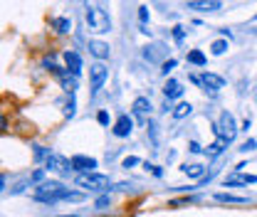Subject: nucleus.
Here are the masks:
<instances>
[{
	"label": "nucleus",
	"instance_id": "nucleus-1",
	"mask_svg": "<svg viewBox=\"0 0 257 217\" xmlns=\"http://www.w3.org/2000/svg\"><path fill=\"white\" fill-rule=\"evenodd\" d=\"M84 18H87V28L94 35H104L111 30V20L109 13L104 10L101 0H84Z\"/></svg>",
	"mask_w": 257,
	"mask_h": 217
},
{
	"label": "nucleus",
	"instance_id": "nucleus-2",
	"mask_svg": "<svg viewBox=\"0 0 257 217\" xmlns=\"http://www.w3.org/2000/svg\"><path fill=\"white\" fill-rule=\"evenodd\" d=\"M67 187L62 183H40L37 190H35V200H40V202H47V205H55V202H60L67 197Z\"/></svg>",
	"mask_w": 257,
	"mask_h": 217
},
{
	"label": "nucleus",
	"instance_id": "nucleus-3",
	"mask_svg": "<svg viewBox=\"0 0 257 217\" xmlns=\"http://www.w3.org/2000/svg\"><path fill=\"white\" fill-rule=\"evenodd\" d=\"M213 128H215V133H218V141H223V143H232L235 136H237V124H235L232 114H227V111L220 114V119L215 121Z\"/></svg>",
	"mask_w": 257,
	"mask_h": 217
},
{
	"label": "nucleus",
	"instance_id": "nucleus-4",
	"mask_svg": "<svg viewBox=\"0 0 257 217\" xmlns=\"http://www.w3.org/2000/svg\"><path fill=\"white\" fill-rule=\"evenodd\" d=\"M79 187H84V190H106L109 187V175H101V173H82V175H77V180H74Z\"/></svg>",
	"mask_w": 257,
	"mask_h": 217
},
{
	"label": "nucleus",
	"instance_id": "nucleus-5",
	"mask_svg": "<svg viewBox=\"0 0 257 217\" xmlns=\"http://www.w3.org/2000/svg\"><path fill=\"white\" fill-rule=\"evenodd\" d=\"M106 77H109V69H106L101 62H96L89 67V87H92V94H96L101 87H104Z\"/></svg>",
	"mask_w": 257,
	"mask_h": 217
},
{
	"label": "nucleus",
	"instance_id": "nucleus-6",
	"mask_svg": "<svg viewBox=\"0 0 257 217\" xmlns=\"http://www.w3.org/2000/svg\"><path fill=\"white\" fill-rule=\"evenodd\" d=\"M45 163H47V170L60 173V175H69V170H72V160H67V158L60 153H50Z\"/></svg>",
	"mask_w": 257,
	"mask_h": 217
},
{
	"label": "nucleus",
	"instance_id": "nucleus-7",
	"mask_svg": "<svg viewBox=\"0 0 257 217\" xmlns=\"http://www.w3.org/2000/svg\"><path fill=\"white\" fill-rule=\"evenodd\" d=\"M191 82L200 84V87H205V89H213V92H218V89H223L225 87V79L220 77V74H213V72H205L203 77H195V74H193Z\"/></svg>",
	"mask_w": 257,
	"mask_h": 217
},
{
	"label": "nucleus",
	"instance_id": "nucleus-8",
	"mask_svg": "<svg viewBox=\"0 0 257 217\" xmlns=\"http://www.w3.org/2000/svg\"><path fill=\"white\" fill-rule=\"evenodd\" d=\"M72 170L77 173H94L96 170V158H89V155H72Z\"/></svg>",
	"mask_w": 257,
	"mask_h": 217
},
{
	"label": "nucleus",
	"instance_id": "nucleus-9",
	"mask_svg": "<svg viewBox=\"0 0 257 217\" xmlns=\"http://www.w3.org/2000/svg\"><path fill=\"white\" fill-rule=\"evenodd\" d=\"M131 111H134V116H136L139 121H149V116H151V101H149L146 96H139V99H134Z\"/></svg>",
	"mask_w": 257,
	"mask_h": 217
},
{
	"label": "nucleus",
	"instance_id": "nucleus-10",
	"mask_svg": "<svg viewBox=\"0 0 257 217\" xmlns=\"http://www.w3.org/2000/svg\"><path fill=\"white\" fill-rule=\"evenodd\" d=\"M131 131H134V119H131L128 114H121V116L116 119L114 128H111V133H114L116 138H126Z\"/></svg>",
	"mask_w": 257,
	"mask_h": 217
},
{
	"label": "nucleus",
	"instance_id": "nucleus-11",
	"mask_svg": "<svg viewBox=\"0 0 257 217\" xmlns=\"http://www.w3.org/2000/svg\"><path fill=\"white\" fill-rule=\"evenodd\" d=\"M64 64H67V72H72L74 77L82 74V57H79L74 50H67V52H64Z\"/></svg>",
	"mask_w": 257,
	"mask_h": 217
},
{
	"label": "nucleus",
	"instance_id": "nucleus-12",
	"mask_svg": "<svg viewBox=\"0 0 257 217\" xmlns=\"http://www.w3.org/2000/svg\"><path fill=\"white\" fill-rule=\"evenodd\" d=\"M188 10H198V13H215L220 10V0H191Z\"/></svg>",
	"mask_w": 257,
	"mask_h": 217
},
{
	"label": "nucleus",
	"instance_id": "nucleus-13",
	"mask_svg": "<svg viewBox=\"0 0 257 217\" xmlns=\"http://www.w3.org/2000/svg\"><path fill=\"white\" fill-rule=\"evenodd\" d=\"M89 55L96 60H106L109 57V45L101 40H89Z\"/></svg>",
	"mask_w": 257,
	"mask_h": 217
},
{
	"label": "nucleus",
	"instance_id": "nucleus-14",
	"mask_svg": "<svg viewBox=\"0 0 257 217\" xmlns=\"http://www.w3.org/2000/svg\"><path fill=\"white\" fill-rule=\"evenodd\" d=\"M57 77H60V82H62V87H64V92L67 94H74L77 92V77L72 74V72H57Z\"/></svg>",
	"mask_w": 257,
	"mask_h": 217
},
{
	"label": "nucleus",
	"instance_id": "nucleus-15",
	"mask_svg": "<svg viewBox=\"0 0 257 217\" xmlns=\"http://www.w3.org/2000/svg\"><path fill=\"white\" fill-rule=\"evenodd\" d=\"M255 183H257V175H230V178H225V185H227V187L255 185Z\"/></svg>",
	"mask_w": 257,
	"mask_h": 217
},
{
	"label": "nucleus",
	"instance_id": "nucleus-16",
	"mask_svg": "<svg viewBox=\"0 0 257 217\" xmlns=\"http://www.w3.org/2000/svg\"><path fill=\"white\" fill-rule=\"evenodd\" d=\"M181 94H183L181 82H176V79H168V82L163 84V96H166V99H178Z\"/></svg>",
	"mask_w": 257,
	"mask_h": 217
},
{
	"label": "nucleus",
	"instance_id": "nucleus-17",
	"mask_svg": "<svg viewBox=\"0 0 257 217\" xmlns=\"http://www.w3.org/2000/svg\"><path fill=\"white\" fill-rule=\"evenodd\" d=\"M215 200H218V202H230V205H245V202H247V197L232 195V192H215Z\"/></svg>",
	"mask_w": 257,
	"mask_h": 217
},
{
	"label": "nucleus",
	"instance_id": "nucleus-18",
	"mask_svg": "<svg viewBox=\"0 0 257 217\" xmlns=\"http://www.w3.org/2000/svg\"><path fill=\"white\" fill-rule=\"evenodd\" d=\"M181 170H183V173H186V175H191V178H200V175H203V173H205V168H203V165H200V163H191V165H188V163H186V165H183V168H181Z\"/></svg>",
	"mask_w": 257,
	"mask_h": 217
},
{
	"label": "nucleus",
	"instance_id": "nucleus-19",
	"mask_svg": "<svg viewBox=\"0 0 257 217\" xmlns=\"http://www.w3.org/2000/svg\"><path fill=\"white\" fill-rule=\"evenodd\" d=\"M193 106L188 104V101H181L176 109H173V119H186V116H191Z\"/></svg>",
	"mask_w": 257,
	"mask_h": 217
},
{
	"label": "nucleus",
	"instance_id": "nucleus-20",
	"mask_svg": "<svg viewBox=\"0 0 257 217\" xmlns=\"http://www.w3.org/2000/svg\"><path fill=\"white\" fill-rule=\"evenodd\" d=\"M205 62H208V57H205L200 50H191V52H188V64H195V67H205Z\"/></svg>",
	"mask_w": 257,
	"mask_h": 217
},
{
	"label": "nucleus",
	"instance_id": "nucleus-21",
	"mask_svg": "<svg viewBox=\"0 0 257 217\" xmlns=\"http://www.w3.org/2000/svg\"><path fill=\"white\" fill-rule=\"evenodd\" d=\"M210 52H213L215 57L225 55V52H227V40H215V42L210 45Z\"/></svg>",
	"mask_w": 257,
	"mask_h": 217
},
{
	"label": "nucleus",
	"instance_id": "nucleus-22",
	"mask_svg": "<svg viewBox=\"0 0 257 217\" xmlns=\"http://www.w3.org/2000/svg\"><path fill=\"white\" fill-rule=\"evenodd\" d=\"M55 30L67 35V32L72 30V20H69V18H57V20H55Z\"/></svg>",
	"mask_w": 257,
	"mask_h": 217
},
{
	"label": "nucleus",
	"instance_id": "nucleus-23",
	"mask_svg": "<svg viewBox=\"0 0 257 217\" xmlns=\"http://www.w3.org/2000/svg\"><path fill=\"white\" fill-rule=\"evenodd\" d=\"M223 141H215V143H210L208 148H205V155H210V158H215V155H220L223 153Z\"/></svg>",
	"mask_w": 257,
	"mask_h": 217
},
{
	"label": "nucleus",
	"instance_id": "nucleus-24",
	"mask_svg": "<svg viewBox=\"0 0 257 217\" xmlns=\"http://www.w3.org/2000/svg\"><path fill=\"white\" fill-rule=\"evenodd\" d=\"M255 148H257V141H255V138H247V141L240 146V151H242V153H250V151H255Z\"/></svg>",
	"mask_w": 257,
	"mask_h": 217
},
{
	"label": "nucleus",
	"instance_id": "nucleus-25",
	"mask_svg": "<svg viewBox=\"0 0 257 217\" xmlns=\"http://www.w3.org/2000/svg\"><path fill=\"white\" fill-rule=\"evenodd\" d=\"M74 106H77V104H74V96L69 94V101H67V109H64V116H67V119L74 116Z\"/></svg>",
	"mask_w": 257,
	"mask_h": 217
},
{
	"label": "nucleus",
	"instance_id": "nucleus-26",
	"mask_svg": "<svg viewBox=\"0 0 257 217\" xmlns=\"http://www.w3.org/2000/svg\"><path fill=\"white\" fill-rule=\"evenodd\" d=\"M139 23H141V25H146V23H149V8H146V5H141V8H139Z\"/></svg>",
	"mask_w": 257,
	"mask_h": 217
},
{
	"label": "nucleus",
	"instance_id": "nucleus-27",
	"mask_svg": "<svg viewBox=\"0 0 257 217\" xmlns=\"http://www.w3.org/2000/svg\"><path fill=\"white\" fill-rule=\"evenodd\" d=\"M64 200H67V202H79V200H84V195H82V192H72V190H69Z\"/></svg>",
	"mask_w": 257,
	"mask_h": 217
},
{
	"label": "nucleus",
	"instance_id": "nucleus-28",
	"mask_svg": "<svg viewBox=\"0 0 257 217\" xmlns=\"http://www.w3.org/2000/svg\"><path fill=\"white\" fill-rule=\"evenodd\" d=\"M139 163H141V160H139L136 155H128V158H124L121 165H124V168H134V165H139Z\"/></svg>",
	"mask_w": 257,
	"mask_h": 217
},
{
	"label": "nucleus",
	"instance_id": "nucleus-29",
	"mask_svg": "<svg viewBox=\"0 0 257 217\" xmlns=\"http://www.w3.org/2000/svg\"><path fill=\"white\" fill-rule=\"evenodd\" d=\"M47 151H45V148H42V146H35V158H37V160H42V158H45V160H47Z\"/></svg>",
	"mask_w": 257,
	"mask_h": 217
},
{
	"label": "nucleus",
	"instance_id": "nucleus-30",
	"mask_svg": "<svg viewBox=\"0 0 257 217\" xmlns=\"http://www.w3.org/2000/svg\"><path fill=\"white\" fill-rule=\"evenodd\" d=\"M96 121L101 126H109V114H106V111H99V114H96Z\"/></svg>",
	"mask_w": 257,
	"mask_h": 217
},
{
	"label": "nucleus",
	"instance_id": "nucleus-31",
	"mask_svg": "<svg viewBox=\"0 0 257 217\" xmlns=\"http://www.w3.org/2000/svg\"><path fill=\"white\" fill-rule=\"evenodd\" d=\"M183 35H186V32H183L181 25H176V28H173V40H176V42H181V40H183Z\"/></svg>",
	"mask_w": 257,
	"mask_h": 217
},
{
	"label": "nucleus",
	"instance_id": "nucleus-32",
	"mask_svg": "<svg viewBox=\"0 0 257 217\" xmlns=\"http://www.w3.org/2000/svg\"><path fill=\"white\" fill-rule=\"evenodd\" d=\"M173 67H176V60H168V62H163V67H161V72H163V74L168 77V72H171Z\"/></svg>",
	"mask_w": 257,
	"mask_h": 217
},
{
	"label": "nucleus",
	"instance_id": "nucleus-33",
	"mask_svg": "<svg viewBox=\"0 0 257 217\" xmlns=\"http://www.w3.org/2000/svg\"><path fill=\"white\" fill-rule=\"evenodd\" d=\"M106 205H109V195H101V197L96 200V207H99V210H104Z\"/></svg>",
	"mask_w": 257,
	"mask_h": 217
},
{
	"label": "nucleus",
	"instance_id": "nucleus-34",
	"mask_svg": "<svg viewBox=\"0 0 257 217\" xmlns=\"http://www.w3.org/2000/svg\"><path fill=\"white\" fill-rule=\"evenodd\" d=\"M188 151H191V153H200L203 148H200V146H198L195 141H191V143H188Z\"/></svg>",
	"mask_w": 257,
	"mask_h": 217
},
{
	"label": "nucleus",
	"instance_id": "nucleus-35",
	"mask_svg": "<svg viewBox=\"0 0 257 217\" xmlns=\"http://www.w3.org/2000/svg\"><path fill=\"white\" fill-rule=\"evenodd\" d=\"M42 178H45V173H42V170H35V173H32V178H30V180H35V183H37V180H42Z\"/></svg>",
	"mask_w": 257,
	"mask_h": 217
},
{
	"label": "nucleus",
	"instance_id": "nucleus-36",
	"mask_svg": "<svg viewBox=\"0 0 257 217\" xmlns=\"http://www.w3.org/2000/svg\"><path fill=\"white\" fill-rule=\"evenodd\" d=\"M255 20H257V15H255Z\"/></svg>",
	"mask_w": 257,
	"mask_h": 217
}]
</instances>
